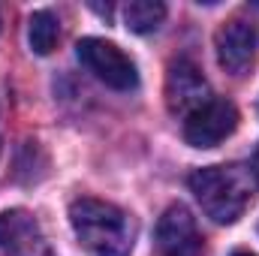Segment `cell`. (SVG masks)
Here are the masks:
<instances>
[{
	"label": "cell",
	"mask_w": 259,
	"mask_h": 256,
	"mask_svg": "<svg viewBox=\"0 0 259 256\" xmlns=\"http://www.w3.org/2000/svg\"><path fill=\"white\" fill-rule=\"evenodd\" d=\"M211 100V88L202 75V69L187 61V58H178L169 64L166 72V106L172 115H190L199 106H205Z\"/></svg>",
	"instance_id": "5"
},
{
	"label": "cell",
	"mask_w": 259,
	"mask_h": 256,
	"mask_svg": "<svg viewBox=\"0 0 259 256\" xmlns=\"http://www.w3.org/2000/svg\"><path fill=\"white\" fill-rule=\"evenodd\" d=\"M190 190L202 211L214 223H235L250 199L256 196L259 178L244 163H226V166H205L190 175Z\"/></svg>",
	"instance_id": "1"
},
{
	"label": "cell",
	"mask_w": 259,
	"mask_h": 256,
	"mask_svg": "<svg viewBox=\"0 0 259 256\" xmlns=\"http://www.w3.org/2000/svg\"><path fill=\"white\" fill-rule=\"evenodd\" d=\"M157 253L160 256H202V235L193 214L184 205H169L157 223Z\"/></svg>",
	"instance_id": "7"
},
{
	"label": "cell",
	"mask_w": 259,
	"mask_h": 256,
	"mask_svg": "<svg viewBox=\"0 0 259 256\" xmlns=\"http://www.w3.org/2000/svg\"><path fill=\"white\" fill-rule=\"evenodd\" d=\"M250 169H253V175L259 178V148H256V154H253V166H250Z\"/></svg>",
	"instance_id": "11"
},
{
	"label": "cell",
	"mask_w": 259,
	"mask_h": 256,
	"mask_svg": "<svg viewBox=\"0 0 259 256\" xmlns=\"http://www.w3.org/2000/svg\"><path fill=\"white\" fill-rule=\"evenodd\" d=\"M69 223L78 244L91 256H130L136 226L127 211L112 202L81 196L69 205Z\"/></svg>",
	"instance_id": "2"
},
{
	"label": "cell",
	"mask_w": 259,
	"mask_h": 256,
	"mask_svg": "<svg viewBox=\"0 0 259 256\" xmlns=\"http://www.w3.org/2000/svg\"><path fill=\"white\" fill-rule=\"evenodd\" d=\"M238 127V109L223 100L211 97L205 106H199L184 118V139L193 148H217L223 139H229Z\"/></svg>",
	"instance_id": "4"
},
{
	"label": "cell",
	"mask_w": 259,
	"mask_h": 256,
	"mask_svg": "<svg viewBox=\"0 0 259 256\" xmlns=\"http://www.w3.org/2000/svg\"><path fill=\"white\" fill-rule=\"evenodd\" d=\"M214 49H217V61L226 72L244 75L256 64V30H253V24L238 21V18L226 21L214 36Z\"/></svg>",
	"instance_id": "8"
},
{
	"label": "cell",
	"mask_w": 259,
	"mask_h": 256,
	"mask_svg": "<svg viewBox=\"0 0 259 256\" xmlns=\"http://www.w3.org/2000/svg\"><path fill=\"white\" fill-rule=\"evenodd\" d=\"M58 36H61V24H58V18L49 9H39V12L30 15L27 39H30V49L36 55H52L55 46H58Z\"/></svg>",
	"instance_id": "10"
},
{
	"label": "cell",
	"mask_w": 259,
	"mask_h": 256,
	"mask_svg": "<svg viewBox=\"0 0 259 256\" xmlns=\"http://www.w3.org/2000/svg\"><path fill=\"white\" fill-rule=\"evenodd\" d=\"M235 256H250V253H235Z\"/></svg>",
	"instance_id": "12"
},
{
	"label": "cell",
	"mask_w": 259,
	"mask_h": 256,
	"mask_svg": "<svg viewBox=\"0 0 259 256\" xmlns=\"http://www.w3.org/2000/svg\"><path fill=\"white\" fill-rule=\"evenodd\" d=\"M75 52H78V61L88 66L103 84H109L115 91H133L139 84L136 64L130 61V55H124L115 42L88 36V39H81L75 46Z\"/></svg>",
	"instance_id": "3"
},
{
	"label": "cell",
	"mask_w": 259,
	"mask_h": 256,
	"mask_svg": "<svg viewBox=\"0 0 259 256\" xmlns=\"http://www.w3.org/2000/svg\"><path fill=\"white\" fill-rule=\"evenodd\" d=\"M166 6L160 0H130L124 6V21L133 33H151L163 24Z\"/></svg>",
	"instance_id": "9"
},
{
	"label": "cell",
	"mask_w": 259,
	"mask_h": 256,
	"mask_svg": "<svg viewBox=\"0 0 259 256\" xmlns=\"http://www.w3.org/2000/svg\"><path fill=\"white\" fill-rule=\"evenodd\" d=\"M0 250L3 256H52L42 226L21 208L0 214Z\"/></svg>",
	"instance_id": "6"
}]
</instances>
